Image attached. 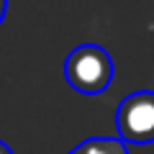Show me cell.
I'll use <instances>...</instances> for the list:
<instances>
[{
  "instance_id": "cell-1",
  "label": "cell",
  "mask_w": 154,
  "mask_h": 154,
  "mask_svg": "<svg viewBox=\"0 0 154 154\" xmlns=\"http://www.w3.org/2000/svg\"><path fill=\"white\" fill-rule=\"evenodd\" d=\"M113 59L98 44H80L64 59V77L80 95H100L113 82Z\"/></svg>"
},
{
  "instance_id": "cell-2",
  "label": "cell",
  "mask_w": 154,
  "mask_h": 154,
  "mask_svg": "<svg viewBox=\"0 0 154 154\" xmlns=\"http://www.w3.org/2000/svg\"><path fill=\"white\" fill-rule=\"evenodd\" d=\"M116 128L123 144L154 141V90H136L126 95L116 110Z\"/></svg>"
},
{
  "instance_id": "cell-3",
  "label": "cell",
  "mask_w": 154,
  "mask_h": 154,
  "mask_svg": "<svg viewBox=\"0 0 154 154\" xmlns=\"http://www.w3.org/2000/svg\"><path fill=\"white\" fill-rule=\"evenodd\" d=\"M69 154H128V149L121 139L95 136V139H85L82 144H77Z\"/></svg>"
},
{
  "instance_id": "cell-4",
  "label": "cell",
  "mask_w": 154,
  "mask_h": 154,
  "mask_svg": "<svg viewBox=\"0 0 154 154\" xmlns=\"http://www.w3.org/2000/svg\"><path fill=\"white\" fill-rule=\"evenodd\" d=\"M5 8H8V0H0V23L5 18Z\"/></svg>"
},
{
  "instance_id": "cell-5",
  "label": "cell",
  "mask_w": 154,
  "mask_h": 154,
  "mask_svg": "<svg viewBox=\"0 0 154 154\" xmlns=\"http://www.w3.org/2000/svg\"><path fill=\"white\" fill-rule=\"evenodd\" d=\"M0 154H13V152H11V146H8L5 141H0Z\"/></svg>"
}]
</instances>
